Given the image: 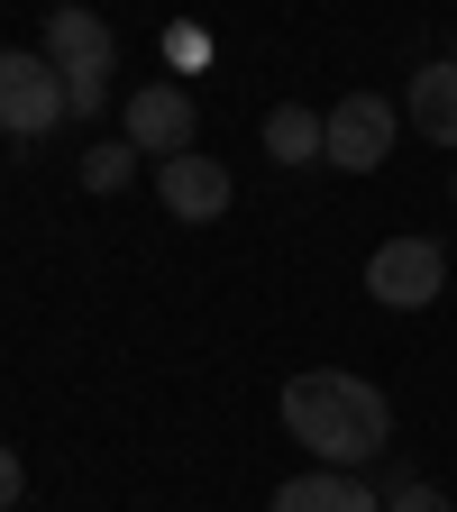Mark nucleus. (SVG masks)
Here are the masks:
<instances>
[{"mask_svg":"<svg viewBox=\"0 0 457 512\" xmlns=\"http://www.w3.org/2000/svg\"><path fill=\"white\" fill-rule=\"evenodd\" d=\"M284 430L311 448L320 467L357 476L366 458H384V439H394V403H384L366 375H348V366H302L284 384Z\"/></svg>","mask_w":457,"mask_h":512,"instance_id":"nucleus-1","label":"nucleus"},{"mask_svg":"<svg viewBox=\"0 0 457 512\" xmlns=\"http://www.w3.org/2000/svg\"><path fill=\"white\" fill-rule=\"evenodd\" d=\"M55 119H74L64 101V74L28 46H0V138H46Z\"/></svg>","mask_w":457,"mask_h":512,"instance_id":"nucleus-2","label":"nucleus"},{"mask_svg":"<svg viewBox=\"0 0 457 512\" xmlns=\"http://www.w3.org/2000/svg\"><path fill=\"white\" fill-rule=\"evenodd\" d=\"M366 293H375L384 311H430V302L448 293V247H439V238H384V247L366 256Z\"/></svg>","mask_w":457,"mask_h":512,"instance_id":"nucleus-3","label":"nucleus"},{"mask_svg":"<svg viewBox=\"0 0 457 512\" xmlns=\"http://www.w3.org/2000/svg\"><path fill=\"white\" fill-rule=\"evenodd\" d=\"M192 128H202V110H192L183 83H138V92H128V110H119V138L138 147V156H183Z\"/></svg>","mask_w":457,"mask_h":512,"instance_id":"nucleus-4","label":"nucleus"},{"mask_svg":"<svg viewBox=\"0 0 457 512\" xmlns=\"http://www.w3.org/2000/svg\"><path fill=\"white\" fill-rule=\"evenodd\" d=\"M384 156H394V101H384V92L330 101V165L339 174H375Z\"/></svg>","mask_w":457,"mask_h":512,"instance_id":"nucleus-5","label":"nucleus"},{"mask_svg":"<svg viewBox=\"0 0 457 512\" xmlns=\"http://www.w3.org/2000/svg\"><path fill=\"white\" fill-rule=\"evenodd\" d=\"M156 202H165V211H174L183 229L220 220V211H229V165H220V156H202V147L165 156V174H156Z\"/></svg>","mask_w":457,"mask_h":512,"instance_id":"nucleus-6","label":"nucleus"},{"mask_svg":"<svg viewBox=\"0 0 457 512\" xmlns=\"http://www.w3.org/2000/svg\"><path fill=\"white\" fill-rule=\"evenodd\" d=\"M37 55L55 64V74H83V64H110V55H119V37H110V19H101V10L64 0V10H46V37H37Z\"/></svg>","mask_w":457,"mask_h":512,"instance_id":"nucleus-7","label":"nucleus"},{"mask_svg":"<svg viewBox=\"0 0 457 512\" xmlns=\"http://www.w3.org/2000/svg\"><path fill=\"white\" fill-rule=\"evenodd\" d=\"M403 119L421 128L430 147H457V55H439V64H421V74L403 83Z\"/></svg>","mask_w":457,"mask_h":512,"instance_id":"nucleus-8","label":"nucleus"},{"mask_svg":"<svg viewBox=\"0 0 457 512\" xmlns=\"http://www.w3.org/2000/svg\"><path fill=\"white\" fill-rule=\"evenodd\" d=\"M266 512H384L348 467H311V476H293V485H275V503Z\"/></svg>","mask_w":457,"mask_h":512,"instance_id":"nucleus-9","label":"nucleus"},{"mask_svg":"<svg viewBox=\"0 0 457 512\" xmlns=\"http://www.w3.org/2000/svg\"><path fill=\"white\" fill-rule=\"evenodd\" d=\"M266 156H275V165H311V156H330V119L302 110V101L266 110Z\"/></svg>","mask_w":457,"mask_h":512,"instance_id":"nucleus-10","label":"nucleus"},{"mask_svg":"<svg viewBox=\"0 0 457 512\" xmlns=\"http://www.w3.org/2000/svg\"><path fill=\"white\" fill-rule=\"evenodd\" d=\"M83 183H92V192H128V183H138V147H128V138L110 147V138H101V147L83 156Z\"/></svg>","mask_w":457,"mask_h":512,"instance_id":"nucleus-11","label":"nucleus"},{"mask_svg":"<svg viewBox=\"0 0 457 512\" xmlns=\"http://www.w3.org/2000/svg\"><path fill=\"white\" fill-rule=\"evenodd\" d=\"M64 101H74V119H92L110 101V64H83V74H64Z\"/></svg>","mask_w":457,"mask_h":512,"instance_id":"nucleus-12","label":"nucleus"},{"mask_svg":"<svg viewBox=\"0 0 457 512\" xmlns=\"http://www.w3.org/2000/svg\"><path fill=\"white\" fill-rule=\"evenodd\" d=\"M384 512H457V503H448V494H439L430 476H403L394 494H384Z\"/></svg>","mask_w":457,"mask_h":512,"instance_id":"nucleus-13","label":"nucleus"},{"mask_svg":"<svg viewBox=\"0 0 457 512\" xmlns=\"http://www.w3.org/2000/svg\"><path fill=\"white\" fill-rule=\"evenodd\" d=\"M202 55H211V37H202V28H165V64H174V74H192Z\"/></svg>","mask_w":457,"mask_h":512,"instance_id":"nucleus-14","label":"nucleus"},{"mask_svg":"<svg viewBox=\"0 0 457 512\" xmlns=\"http://www.w3.org/2000/svg\"><path fill=\"white\" fill-rule=\"evenodd\" d=\"M19 494H28V467H19V448H10V439H0V512H10Z\"/></svg>","mask_w":457,"mask_h":512,"instance_id":"nucleus-15","label":"nucleus"}]
</instances>
